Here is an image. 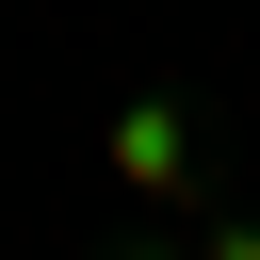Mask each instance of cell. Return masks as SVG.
I'll return each instance as SVG.
<instances>
[]
</instances>
